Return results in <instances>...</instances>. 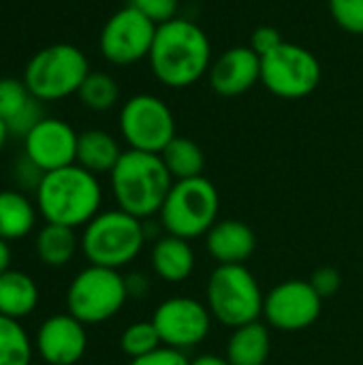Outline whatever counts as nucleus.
I'll return each instance as SVG.
<instances>
[{"instance_id":"7","label":"nucleus","mask_w":363,"mask_h":365,"mask_svg":"<svg viewBox=\"0 0 363 365\" xmlns=\"http://www.w3.org/2000/svg\"><path fill=\"white\" fill-rule=\"evenodd\" d=\"M88 75L90 62L77 45L53 43L28 60L21 79L36 101L53 103L77 94Z\"/></svg>"},{"instance_id":"29","label":"nucleus","mask_w":363,"mask_h":365,"mask_svg":"<svg viewBox=\"0 0 363 365\" xmlns=\"http://www.w3.org/2000/svg\"><path fill=\"white\" fill-rule=\"evenodd\" d=\"M334 21L351 34H363V0H327Z\"/></svg>"},{"instance_id":"11","label":"nucleus","mask_w":363,"mask_h":365,"mask_svg":"<svg viewBox=\"0 0 363 365\" xmlns=\"http://www.w3.org/2000/svg\"><path fill=\"white\" fill-rule=\"evenodd\" d=\"M156 28L158 26L152 19L126 4L116 11L101 30L98 47L103 58L116 66H131L145 60L150 56Z\"/></svg>"},{"instance_id":"8","label":"nucleus","mask_w":363,"mask_h":365,"mask_svg":"<svg viewBox=\"0 0 363 365\" xmlns=\"http://www.w3.org/2000/svg\"><path fill=\"white\" fill-rule=\"evenodd\" d=\"M126 302V280L118 269L109 267H83L66 289V312L83 325L111 321Z\"/></svg>"},{"instance_id":"1","label":"nucleus","mask_w":363,"mask_h":365,"mask_svg":"<svg viewBox=\"0 0 363 365\" xmlns=\"http://www.w3.org/2000/svg\"><path fill=\"white\" fill-rule=\"evenodd\" d=\"M154 77L167 88H188L212 66V45L201 26L175 17L156 28L148 56Z\"/></svg>"},{"instance_id":"13","label":"nucleus","mask_w":363,"mask_h":365,"mask_svg":"<svg viewBox=\"0 0 363 365\" xmlns=\"http://www.w3.org/2000/svg\"><path fill=\"white\" fill-rule=\"evenodd\" d=\"M323 299L308 280L291 278L265 293L263 319L270 329L293 334L315 325L321 317Z\"/></svg>"},{"instance_id":"35","label":"nucleus","mask_w":363,"mask_h":365,"mask_svg":"<svg viewBox=\"0 0 363 365\" xmlns=\"http://www.w3.org/2000/svg\"><path fill=\"white\" fill-rule=\"evenodd\" d=\"M126 280V291H128V299H143L150 293V278L141 272H133L128 276H124Z\"/></svg>"},{"instance_id":"36","label":"nucleus","mask_w":363,"mask_h":365,"mask_svg":"<svg viewBox=\"0 0 363 365\" xmlns=\"http://www.w3.org/2000/svg\"><path fill=\"white\" fill-rule=\"evenodd\" d=\"M11 261H13V252H11V244L6 240L0 237V274L11 269Z\"/></svg>"},{"instance_id":"15","label":"nucleus","mask_w":363,"mask_h":365,"mask_svg":"<svg viewBox=\"0 0 363 365\" xmlns=\"http://www.w3.org/2000/svg\"><path fill=\"white\" fill-rule=\"evenodd\" d=\"M34 351L47 365L79 364L88 351L86 325L68 312L53 314L39 325L34 336Z\"/></svg>"},{"instance_id":"22","label":"nucleus","mask_w":363,"mask_h":365,"mask_svg":"<svg viewBox=\"0 0 363 365\" xmlns=\"http://www.w3.org/2000/svg\"><path fill=\"white\" fill-rule=\"evenodd\" d=\"M39 304V287L32 276L19 269L0 274V314L21 321L34 312Z\"/></svg>"},{"instance_id":"33","label":"nucleus","mask_w":363,"mask_h":365,"mask_svg":"<svg viewBox=\"0 0 363 365\" xmlns=\"http://www.w3.org/2000/svg\"><path fill=\"white\" fill-rule=\"evenodd\" d=\"M128 365H190V359L186 357L184 351H175L169 346H160L154 353L139 357V359H131Z\"/></svg>"},{"instance_id":"12","label":"nucleus","mask_w":363,"mask_h":365,"mask_svg":"<svg viewBox=\"0 0 363 365\" xmlns=\"http://www.w3.org/2000/svg\"><path fill=\"white\" fill-rule=\"evenodd\" d=\"M160 336L163 346L175 351H188L199 346L212 329V314L205 302L195 297L175 295L160 302L150 319Z\"/></svg>"},{"instance_id":"3","label":"nucleus","mask_w":363,"mask_h":365,"mask_svg":"<svg viewBox=\"0 0 363 365\" xmlns=\"http://www.w3.org/2000/svg\"><path fill=\"white\" fill-rule=\"evenodd\" d=\"M109 180L118 210L139 220L158 216L173 186V178L160 154L139 150H126L109 173Z\"/></svg>"},{"instance_id":"18","label":"nucleus","mask_w":363,"mask_h":365,"mask_svg":"<svg viewBox=\"0 0 363 365\" xmlns=\"http://www.w3.org/2000/svg\"><path fill=\"white\" fill-rule=\"evenodd\" d=\"M255 248L257 235L242 220H218L205 235V250L218 265H244Z\"/></svg>"},{"instance_id":"25","label":"nucleus","mask_w":363,"mask_h":365,"mask_svg":"<svg viewBox=\"0 0 363 365\" xmlns=\"http://www.w3.org/2000/svg\"><path fill=\"white\" fill-rule=\"evenodd\" d=\"M160 158H163L167 171L171 173L173 182L199 178V175H203V169H205L203 150L199 148V143H195L188 137L175 135L169 141V145L160 152Z\"/></svg>"},{"instance_id":"9","label":"nucleus","mask_w":363,"mask_h":365,"mask_svg":"<svg viewBox=\"0 0 363 365\" xmlns=\"http://www.w3.org/2000/svg\"><path fill=\"white\" fill-rule=\"evenodd\" d=\"M261 83L278 98L297 101L319 88L321 64L310 49L285 41L261 58Z\"/></svg>"},{"instance_id":"5","label":"nucleus","mask_w":363,"mask_h":365,"mask_svg":"<svg viewBox=\"0 0 363 365\" xmlns=\"http://www.w3.org/2000/svg\"><path fill=\"white\" fill-rule=\"evenodd\" d=\"M265 293L246 265H218L205 284V306L214 321L229 329L263 317Z\"/></svg>"},{"instance_id":"38","label":"nucleus","mask_w":363,"mask_h":365,"mask_svg":"<svg viewBox=\"0 0 363 365\" xmlns=\"http://www.w3.org/2000/svg\"><path fill=\"white\" fill-rule=\"evenodd\" d=\"M11 137V133H9V128H6V124H4V120L0 118V154H2V150H4V145H6V139Z\"/></svg>"},{"instance_id":"30","label":"nucleus","mask_w":363,"mask_h":365,"mask_svg":"<svg viewBox=\"0 0 363 365\" xmlns=\"http://www.w3.org/2000/svg\"><path fill=\"white\" fill-rule=\"evenodd\" d=\"M128 4L152 19L156 26L175 19L180 9V0H128Z\"/></svg>"},{"instance_id":"6","label":"nucleus","mask_w":363,"mask_h":365,"mask_svg":"<svg viewBox=\"0 0 363 365\" xmlns=\"http://www.w3.org/2000/svg\"><path fill=\"white\" fill-rule=\"evenodd\" d=\"M218 210L220 197L208 178L199 175L178 180L158 212V222L167 235L193 242L197 237H205L218 222Z\"/></svg>"},{"instance_id":"10","label":"nucleus","mask_w":363,"mask_h":365,"mask_svg":"<svg viewBox=\"0 0 363 365\" xmlns=\"http://www.w3.org/2000/svg\"><path fill=\"white\" fill-rule=\"evenodd\" d=\"M118 124L128 150L160 154L175 137L173 111L154 94L131 96L120 109Z\"/></svg>"},{"instance_id":"32","label":"nucleus","mask_w":363,"mask_h":365,"mask_svg":"<svg viewBox=\"0 0 363 365\" xmlns=\"http://www.w3.org/2000/svg\"><path fill=\"white\" fill-rule=\"evenodd\" d=\"M282 43H285V38H282L280 30L274 26H259V28H255V32L250 36V49L261 58L272 53Z\"/></svg>"},{"instance_id":"19","label":"nucleus","mask_w":363,"mask_h":365,"mask_svg":"<svg viewBox=\"0 0 363 365\" xmlns=\"http://www.w3.org/2000/svg\"><path fill=\"white\" fill-rule=\"evenodd\" d=\"M150 265L156 278L167 284H180L188 280L195 272L197 259L188 240L175 235H163L152 244Z\"/></svg>"},{"instance_id":"34","label":"nucleus","mask_w":363,"mask_h":365,"mask_svg":"<svg viewBox=\"0 0 363 365\" xmlns=\"http://www.w3.org/2000/svg\"><path fill=\"white\" fill-rule=\"evenodd\" d=\"M17 182L24 186V188H32V190H36L39 188V184H41V180H43V171L32 163V160H28L26 156L17 163Z\"/></svg>"},{"instance_id":"31","label":"nucleus","mask_w":363,"mask_h":365,"mask_svg":"<svg viewBox=\"0 0 363 365\" xmlns=\"http://www.w3.org/2000/svg\"><path fill=\"white\" fill-rule=\"evenodd\" d=\"M310 284H312V289L319 293V297L325 302V299H332L340 289H342V276H340V272L336 269V267H319L312 276H310V280H308Z\"/></svg>"},{"instance_id":"2","label":"nucleus","mask_w":363,"mask_h":365,"mask_svg":"<svg viewBox=\"0 0 363 365\" xmlns=\"http://www.w3.org/2000/svg\"><path fill=\"white\" fill-rule=\"evenodd\" d=\"M34 203L45 222L79 229L101 212L103 188L94 173L75 163L45 173L34 190Z\"/></svg>"},{"instance_id":"17","label":"nucleus","mask_w":363,"mask_h":365,"mask_svg":"<svg viewBox=\"0 0 363 365\" xmlns=\"http://www.w3.org/2000/svg\"><path fill=\"white\" fill-rule=\"evenodd\" d=\"M0 118L13 137H26L43 118V103L36 101L26 88L24 79H0Z\"/></svg>"},{"instance_id":"4","label":"nucleus","mask_w":363,"mask_h":365,"mask_svg":"<svg viewBox=\"0 0 363 365\" xmlns=\"http://www.w3.org/2000/svg\"><path fill=\"white\" fill-rule=\"evenodd\" d=\"M148 231L143 220L122 212H98L81 231L79 246L90 265L122 269L131 265L143 250Z\"/></svg>"},{"instance_id":"16","label":"nucleus","mask_w":363,"mask_h":365,"mask_svg":"<svg viewBox=\"0 0 363 365\" xmlns=\"http://www.w3.org/2000/svg\"><path fill=\"white\" fill-rule=\"evenodd\" d=\"M261 81V56L250 45L229 47L210 66V86L220 96H240Z\"/></svg>"},{"instance_id":"23","label":"nucleus","mask_w":363,"mask_h":365,"mask_svg":"<svg viewBox=\"0 0 363 365\" xmlns=\"http://www.w3.org/2000/svg\"><path fill=\"white\" fill-rule=\"evenodd\" d=\"M36 203L19 190H0V237L15 242L26 237L36 225Z\"/></svg>"},{"instance_id":"14","label":"nucleus","mask_w":363,"mask_h":365,"mask_svg":"<svg viewBox=\"0 0 363 365\" xmlns=\"http://www.w3.org/2000/svg\"><path fill=\"white\" fill-rule=\"evenodd\" d=\"M75 128L60 118H43L24 137V156L32 160L43 173L75 165L77 160Z\"/></svg>"},{"instance_id":"20","label":"nucleus","mask_w":363,"mask_h":365,"mask_svg":"<svg viewBox=\"0 0 363 365\" xmlns=\"http://www.w3.org/2000/svg\"><path fill=\"white\" fill-rule=\"evenodd\" d=\"M272 353V331L267 323L255 321L231 329L225 357L231 365H265Z\"/></svg>"},{"instance_id":"37","label":"nucleus","mask_w":363,"mask_h":365,"mask_svg":"<svg viewBox=\"0 0 363 365\" xmlns=\"http://www.w3.org/2000/svg\"><path fill=\"white\" fill-rule=\"evenodd\" d=\"M190 365H231L227 361V357H220V355H199L195 357Z\"/></svg>"},{"instance_id":"26","label":"nucleus","mask_w":363,"mask_h":365,"mask_svg":"<svg viewBox=\"0 0 363 365\" xmlns=\"http://www.w3.org/2000/svg\"><path fill=\"white\" fill-rule=\"evenodd\" d=\"M34 344L15 319L0 314V365H30Z\"/></svg>"},{"instance_id":"28","label":"nucleus","mask_w":363,"mask_h":365,"mask_svg":"<svg viewBox=\"0 0 363 365\" xmlns=\"http://www.w3.org/2000/svg\"><path fill=\"white\" fill-rule=\"evenodd\" d=\"M160 346H163V342H160V336H158L152 321L131 323L120 336V349L128 359L145 357V355L154 353Z\"/></svg>"},{"instance_id":"24","label":"nucleus","mask_w":363,"mask_h":365,"mask_svg":"<svg viewBox=\"0 0 363 365\" xmlns=\"http://www.w3.org/2000/svg\"><path fill=\"white\" fill-rule=\"evenodd\" d=\"M79 237L75 229L45 222L43 229H39L34 240L36 257L47 267H64L73 261V257L79 250Z\"/></svg>"},{"instance_id":"21","label":"nucleus","mask_w":363,"mask_h":365,"mask_svg":"<svg viewBox=\"0 0 363 365\" xmlns=\"http://www.w3.org/2000/svg\"><path fill=\"white\" fill-rule=\"evenodd\" d=\"M122 154L124 152L111 133L101 130V128H90V130L79 133L75 163L79 167H83L86 171H90L94 175L111 173Z\"/></svg>"},{"instance_id":"27","label":"nucleus","mask_w":363,"mask_h":365,"mask_svg":"<svg viewBox=\"0 0 363 365\" xmlns=\"http://www.w3.org/2000/svg\"><path fill=\"white\" fill-rule=\"evenodd\" d=\"M77 96L92 111H109L120 101V88H118V81L109 73L90 71Z\"/></svg>"}]
</instances>
